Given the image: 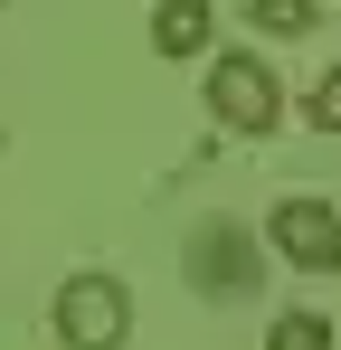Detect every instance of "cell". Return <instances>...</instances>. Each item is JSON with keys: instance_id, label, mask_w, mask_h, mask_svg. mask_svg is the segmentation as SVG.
I'll use <instances>...</instances> for the list:
<instances>
[{"instance_id": "2", "label": "cell", "mask_w": 341, "mask_h": 350, "mask_svg": "<svg viewBox=\"0 0 341 350\" xmlns=\"http://www.w3.org/2000/svg\"><path fill=\"white\" fill-rule=\"evenodd\" d=\"M199 95H209V114H218L227 133H275V123H284V76H275V57H247V48H209Z\"/></svg>"}, {"instance_id": "5", "label": "cell", "mask_w": 341, "mask_h": 350, "mask_svg": "<svg viewBox=\"0 0 341 350\" xmlns=\"http://www.w3.org/2000/svg\"><path fill=\"white\" fill-rule=\"evenodd\" d=\"M152 48L162 57H209L218 48V0H152Z\"/></svg>"}, {"instance_id": "3", "label": "cell", "mask_w": 341, "mask_h": 350, "mask_svg": "<svg viewBox=\"0 0 341 350\" xmlns=\"http://www.w3.org/2000/svg\"><path fill=\"white\" fill-rule=\"evenodd\" d=\"M266 246H275L294 275H341V208L313 199V189H294V199L266 208Z\"/></svg>"}, {"instance_id": "6", "label": "cell", "mask_w": 341, "mask_h": 350, "mask_svg": "<svg viewBox=\"0 0 341 350\" xmlns=\"http://www.w3.org/2000/svg\"><path fill=\"white\" fill-rule=\"evenodd\" d=\"M313 19H323V0H247V29L256 38H303Z\"/></svg>"}, {"instance_id": "7", "label": "cell", "mask_w": 341, "mask_h": 350, "mask_svg": "<svg viewBox=\"0 0 341 350\" xmlns=\"http://www.w3.org/2000/svg\"><path fill=\"white\" fill-rule=\"evenodd\" d=\"M266 350H332V322L323 312H275L266 322Z\"/></svg>"}, {"instance_id": "8", "label": "cell", "mask_w": 341, "mask_h": 350, "mask_svg": "<svg viewBox=\"0 0 341 350\" xmlns=\"http://www.w3.org/2000/svg\"><path fill=\"white\" fill-rule=\"evenodd\" d=\"M303 123H313V133H341V66H323V76H313V95H303Z\"/></svg>"}, {"instance_id": "1", "label": "cell", "mask_w": 341, "mask_h": 350, "mask_svg": "<svg viewBox=\"0 0 341 350\" xmlns=\"http://www.w3.org/2000/svg\"><path fill=\"white\" fill-rule=\"evenodd\" d=\"M48 332L66 350H123L133 341V284L114 275V265H76L48 303Z\"/></svg>"}, {"instance_id": "9", "label": "cell", "mask_w": 341, "mask_h": 350, "mask_svg": "<svg viewBox=\"0 0 341 350\" xmlns=\"http://www.w3.org/2000/svg\"><path fill=\"white\" fill-rule=\"evenodd\" d=\"M0 10H10V0H0Z\"/></svg>"}, {"instance_id": "4", "label": "cell", "mask_w": 341, "mask_h": 350, "mask_svg": "<svg viewBox=\"0 0 341 350\" xmlns=\"http://www.w3.org/2000/svg\"><path fill=\"white\" fill-rule=\"evenodd\" d=\"M180 265H190V284L209 293V303H237V293H256V284H266L256 237L237 228V218H209V228L190 237V256H180Z\"/></svg>"}]
</instances>
